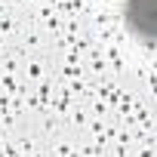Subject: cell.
Returning <instances> with one entry per match:
<instances>
[{
	"instance_id": "1",
	"label": "cell",
	"mask_w": 157,
	"mask_h": 157,
	"mask_svg": "<svg viewBox=\"0 0 157 157\" xmlns=\"http://www.w3.org/2000/svg\"><path fill=\"white\" fill-rule=\"evenodd\" d=\"M123 22L142 43H157V0H126Z\"/></svg>"
}]
</instances>
